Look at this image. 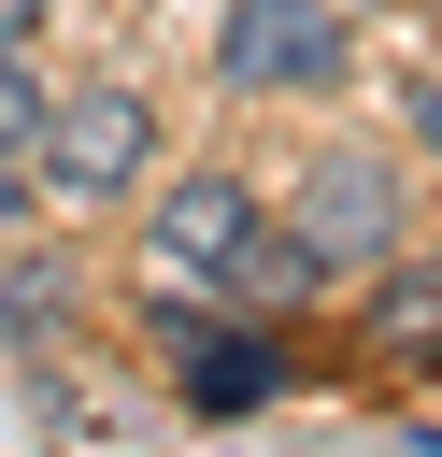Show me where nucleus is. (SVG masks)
I'll return each mask as SVG.
<instances>
[{"label": "nucleus", "instance_id": "obj_1", "mask_svg": "<svg viewBox=\"0 0 442 457\" xmlns=\"http://www.w3.org/2000/svg\"><path fill=\"white\" fill-rule=\"evenodd\" d=\"M143 171H157V114H143V86H57V100H43L29 186H43L57 214H114Z\"/></svg>", "mask_w": 442, "mask_h": 457}, {"label": "nucleus", "instance_id": "obj_2", "mask_svg": "<svg viewBox=\"0 0 442 457\" xmlns=\"http://www.w3.org/2000/svg\"><path fill=\"white\" fill-rule=\"evenodd\" d=\"M356 71V29L328 0H228L214 14V86L228 100H328Z\"/></svg>", "mask_w": 442, "mask_h": 457}, {"label": "nucleus", "instance_id": "obj_3", "mask_svg": "<svg viewBox=\"0 0 442 457\" xmlns=\"http://www.w3.org/2000/svg\"><path fill=\"white\" fill-rule=\"evenodd\" d=\"M399 214H413V200H399V157H385V143H314L299 186H285V228H299L328 271H385V257H399Z\"/></svg>", "mask_w": 442, "mask_h": 457}, {"label": "nucleus", "instance_id": "obj_4", "mask_svg": "<svg viewBox=\"0 0 442 457\" xmlns=\"http://www.w3.org/2000/svg\"><path fill=\"white\" fill-rule=\"evenodd\" d=\"M257 228H271V200H257L242 171H171V186H157V271H214V286H242Z\"/></svg>", "mask_w": 442, "mask_h": 457}, {"label": "nucleus", "instance_id": "obj_5", "mask_svg": "<svg viewBox=\"0 0 442 457\" xmlns=\"http://www.w3.org/2000/svg\"><path fill=\"white\" fill-rule=\"evenodd\" d=\"M185 400H200V414H242V400H271V343H257V328H214V343L185 328Z\"/></svg>", "mask_w": 442, "mask_h": 457}, {"label": "nucleus", "instance_id": "obj_6", "mask_svg": "<svg viewBox=\"0 0 442 457\" xmlns=\"http://www.w3.org/2000/svg\"><path fill=\"white\" fill-rule=\"evenodd\" d=\"M371 343H385V357H442V271H385Z\"/></svg>", "mask_w": 442, "mask_h": 457}, {"label": "nucleus", "instance_id": "obj_7", "mask_svg": "<svg viewBox=\"0 0 442 457\" xmlns=\"http://www.w3.org/2000/svg\"><path fill=\"white\" fill-rule=\"evenodd\" d=\"M57 314H71V271H57V257H29V271L0 286V328H14V343H57Z\"/></svg>", "mask_w": 442, "mask_h": 457}, {"label": "nucleus", "instance_id": "obj_8", "mask_svg": "<svg viewBox=\"0 0 442 457\" xmlns=\"http://www.w3.org/2000/svg\"><path fill=\"white\" fill-rule=\"evenodd\" d=\"M399 129H413V143H442V71H428V86H399Z\"/></svg>", "mask_w": 442, "mask_h": 457}, {"label": "nucleus", "instance_id": "obj_9", "mask_svg": "<svg viewBox=\"0 0 442 457\" xmlns=\"http://www.w3.org/2000/svg\"><path fill=\"white\" fill-rule=\"evenodd\" d=\"M29 29H43V0H0V43H29Z\"/></svg>", "mask_w": 442, "mask_h": 457}]
</instances>
